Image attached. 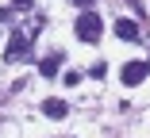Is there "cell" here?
Segmentation results:
<instances>
[{
    "label": "cell",
    "instance_id": "obj_10",
    "mask_svg": "<svg viewBox=\"0 0 150 138\" xmlns=\"http://www.w3.org/2000/svg\"><path fill=\"white\" fill-rule=\"evenodd\" d=\"M8 15H12V12H8V8H0V19H8Z\"/></svg>",
    "mask_w": 150,
    "mask_h": 138
},
{
    "label": "cell",
    "instance_id": "obj_5",
    "mask_svg": "<svg viewBox=\"0 0 150 138\" xmlns=\"http://www.w3.org/2000/svg\"><path fill=\"white\" fill-rule=\"evenodd\" d=\"M42 115H46V119H66V115H69V104L58 100V96H50V100H42Z\"/></svg>",
    "mask_w": 150,
    "mask_h": 138
},
{
    "label": "cell",
    "instance_id": "obj_7",
    "mask_svg": "<svg viewBox=\"0 0 150 138\" xmlns=\"http://www.w3.org/2000/svg\"><path fill=\"white\" fill-rule=\"evenodd\" d=\"M62 81L73 88V85H81V73H77V69H66V73H62Z\"/></svg>",
    "mask_w": 150,
    "mask_h": 138
},
{
    "label": "cell",
    "instance_id": "obj_1",
    "mask_svg": "<svg viewBox=\"0 0 150 138\" xmlns=\"http://www.w3.org/2000/svg\"><path fill=\"white\" fill-rule=\"evenodd\" d=\"M73 35H77L81 42H88V46H96V42H100V35H104V19H100L93 8H85V12L73 19Z\"/></svg>",
    "mask_w": 150,
    "mask_h": 138
},
{
    "label": "cell",
    "instance_id": "obj_8",
    "mask_svg": "<svg viewBox=\"0 0 150 138\" xmlns=\"http://www.w3.org/2000/svg\"><path fill=\"white\" fill-rule=\"evenodd\" d=\"M31 4H35V0H12V12H27Z\"/></svg>",
    "mask_w": 150,
    "mask_h": 138
},
{
    "label": "cell",
    "instance_id": "obj_9",
    "mask_svg": "<svg viewBox=\"0 0 150 138\" xmlns=\"http://www.w3.org/2000/svg\"><path fill=\"white\" fill-rule=\"evenodd\" d=\"M69 4H77V8L85 12V8H93V0H69Z\"/></svg>",
    "mask_w": 150,
    "mask_h": 138
},
{
    "label": "cell",
    "instance_id": "obj_2",
    "mask_svg": "<svg viewBox=\"0 0 150 138\" xmlns=\"http://www.w3.org/2000/svg\"><path fill=\"white\" fill-rule=\"evenodd\" d=\"M19 58H31V35H23V31H16L4 46V62H19Z\"/></svg>",
    "mask_w": 150,
    "mask_h": 138
},
{
    "label": "cell",
    "instance_id": "obj_4",
    "mask_svg": "<svg viewBox=\"0 0 150 138\" xmlns=\"http://www.w3.org/2000/svg\"><path fill=\"white\" fill-rule=\"evenodd\" d=\"M62 62H66V54H62V50H50L46 58L39 62V77H58V69H62Z\"/></svg>",
    "mask_w": 150,
    "mask_h": 138
},
{
    "label": "cell",
    "instance_id": "obj_3",
    "mask_svg": "<svg viewBox=\"0 0 150 138\" xmlns=\"http://www.w3.org/2000/svg\"><path fill=\"white\" fill-rule=\"evenodd\" d=\"M146 73H150V62H127L123 69H119V81H123L127 88H135V85L146 81Z\"/></svg>",
    "mask_w": 150,
    "mask_h": 138
},
{
    "label": "cell",
    "instance_id": "obj_6",
    "mask_svg": "<svg viewBox=\"0 0 150 138\" xmlns=\"http://www.w3.org/2000/svg\"><path fill=\"white\" fill-rule=\"evenodd\" d=\"M115 35L123 39V42H139V23L135 19H119L115 23Z\"/></svg>",
    "mask_w": 150,
    "mask_h": 138
}]
</instances>
